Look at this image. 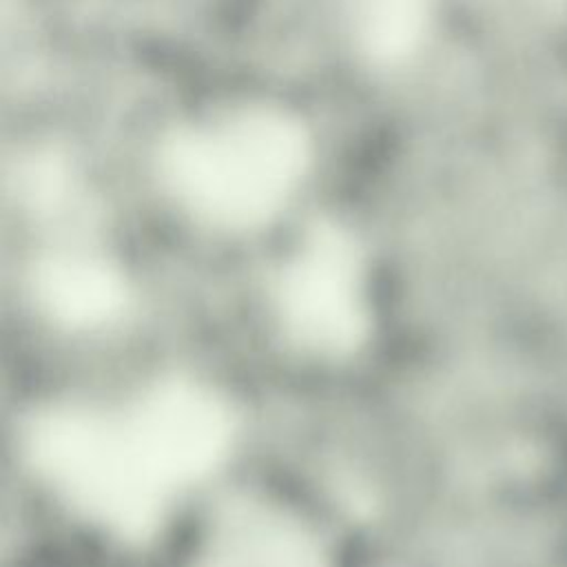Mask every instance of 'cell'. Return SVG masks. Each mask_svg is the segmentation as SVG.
Here are the masks:
<instances>
[{
	"instance_id": "obj_1",
	"label": "cell",
	"mask_w": 567,
	"mask_h": 567,
	"mask_svg": "<svg viewBox=\"0 0 567 567\" xmlns=\"http://www.w3.org/2000/svg\"><path fill=\"white\" fill-rule=\"evenodd\" d=\"M228 436L219 403L193 385H162L117 410H66L40 421L33 452L80 512L133 532L213 467Z\"/></svg>"
},
{
	"instance_id": "obj_2",
	"label": "cell",
	"mask_w": 567,
	"mask_h": 567,
	"mask_svg": "<svg viewBox=\"0 0 567 567\" xmlns=\"http://www.w3.org/2000/svg\"><path fill=\"white\" fill-rule=\"evenodd\" d=\"M306 137L290 117L250 109L199 124L171 146L168 177L182 202L219 226H248L275 213L297 186Z\"/></svg>"
},
{
	"instance_id": "obj_3",
	"label": "cell",
	"mask_w": 567,
	"mask_h": 567,
	"mask_svg": "<svg viewBox=\"0 0 567 567\" xmlns=\"http://www.w3.org/2000/svg\"><path fill=\"white\" fill-rule=\"evenodd\" d=\"M281 310L290 332L315 350L337 352L363 328V292L350 244L317 235L295 257L281 284Z\"/></svg>"
},
{
	"instance_id": "obj_4",
	"label": "cell",
	"mask_w": 567,
	"mask_h": 567,
	"mask_svg": "<svg viewBox=\"0 0 567 567\" xmlns=\"http://www.w3.org/2000/svg\"><path fill=\"white\" fill-rule=\"evenodd\" d=\"M49 310L71 323H93L117 310L120 286L113 272L84 257L55 259L40 275Z\"/></svg>"
}]
</instances>
